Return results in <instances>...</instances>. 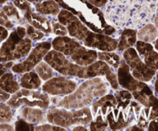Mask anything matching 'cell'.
<instances>
[{
	"label": "cell",
	"instance_id": "ee69618b",
	"mask_svg": "<svg viewBox=\"0 0 158 131\" xmlns=\"http://www.w3.org/2000/svg\"><path fill=\"white\" fill-rule=\"evenodd\" d=\"M129 129V130H131V131L143 130V129H142V128H140V126H131V127L130 128V129Z\"/></svg>",
	"mask_w": 158,
	"mask_h": 131
},
{
	"label": "cell",
	"instance_id": "f1b7e54d",
	"mask_svg": "<svg viewBox=\"0 0 158 131\" xmlns=\"http://www.w3.org/2000/svg\"><path fill=\"white\" fill-rule=\"evenodd\" d=\"M2 10L5 12V14L9 17V18H11L12 20L20 19V15L19 14L18 10L13 5H6V6H3Z\"/></svg>",
	"mask_w": 158,
	"mask_h": 131
},
{
	"label": "cell",
	"instance_id": "7a4b0ae2",
	"mask_svg": "<svg viewBox=\"0 0 158 131\" xmlns=\"http://www.w3.org/2000/svg\"><path fill=\"white\" fill-rule=\"evenodd\" d=\"M46 61L54 70L60 74L80 79H89L95 76H105L111 87L114 89L119 88L117 76L110 66L105 62L98 60L88 66H80L67 58L60 52L52 49L44 56Z\"/></svg>",
	"mask_w": 158,
	"mask_h": 131
},
{
	"label": "cell",
	"instance_id": "d6a6232c",
	"mask_svg": "<svg viewBox=\"0 0 158 131\" xmlns=\"http://www.w3.org/2000/svg\"><path fill=\"white\" fill-rule=\"evenodd\" d=\"M14 5H15V7L19 9L23 12V14L25 12H31L32 11L29 2H28L27 0H15L14 1Z\"/></svg>",
	"mask_w": 158,
	"mask_h": 131
},
{
	"label": "cell",
	"instance_id": "e575fe53",
	"mask_svg": "<svg viewBox=\"0 0 158 131\" xmlns=\"http://www.w3.org/2000/svg\"><path fill=\"white\" fill-rule=\"evenodd\" d=\"M0 25L8 29H11L13 27L12 22L9 19V17L5 14V12L2 9H0Z\"/></svg>",
	"mask_w": 158,
	"mask_h": 131
},
{
	"label": "cell",
	"instance_id": "4dcf8cb0",
	"mask_svg": "<svg viewBox=\"0 0 158 131\" xmlns=\"http://www.w3.org/2000/svg\"><path fill=\"white\" fill-rule=\"evenodd\" d=\"M15 130H35V127L33 126V125L32 123H29L26 120H25L24 119L20 118L15 122Z\"/></svg>",
	"mask_w": 158,
	"mask_h": 131
},
{
	"label": "cell",
	"instance_id": "83f0119b",
	"mask_svg": "<svg viewBox=\"0 0 158 131\" xmlns=\"http://www.w3.org/2000/svg\"><path fill=\"white\" fill-rule=\"evenodd\" d=\"M12 119L11 107L8 104L0 103V123H9Z\"/></svg>",
	"mask_w": 158,
	"mask_h": 131
},
{
	"label": "cell",
	"instance_id": "74e56055",
	"mask_svg": "<svg viewBox=\"0 0 158 131\" xmlns=\"http://www.w3.org/2000/svg\"><path fill=\"white\" fill-rule=\"evenodd\" d=\"M10 93L6 92L2 89L0 88V103H4L6 102L9 98H10Z\"/></svg>",
	"mask_w": 158,
	"mask_h": 131
},
{
	"label": "cell",
	"instance_id": "8fae6325",
	"mask_svg": "<svg viewBox=\"0 0 158 131\" xmlns=\"http://www.w3.org/2000/svg\"><path fill=\"white\" fill-rule=\"evenodd\" d=\"M52 45L49 42H43L37 45L29 53V56L22 63L13 65L12 71L15 73H25L32 70L51 49Z\"/></svg>",
	"mask_w": 158,
	"mask_h": 131
},
{
	"label": "cell",
	"instance_id": "5bb4252c",
	"mask_svg": "<svg viewBox=\"0 0 158 131\" xmlns=\"http://www.w3.org/2000/svg\"><path fill=\"white\" fill-rule=\"evenodd\" d=\"M136 48L139 55L143 58V63L151 69L155 71L157 70L158 52L154 50L152 45L140 40L136 42Z\"/></svg>",
	"mask_w": 158,
	"mask_h": 131
},
{
	"label": "cell",
	"instance_id": "2e32d148",
	"mask_svg": "<svg viewBox=\"0 0 158 131\" xmlns=\"http://www.w3.org/2000/svg\"><path fill=\"white\" fill-rule=\"evenodd\" d=\"M24 16L28 23H29V25L33 26L36 29L43 31L46 33H51L52 32L50 22L46 17L34 13L32 12V11L25 12Z\"/></svg>",
	"mask_w": 158,
	"mask_h": 131
},
{
	"label": "cell",
	"instance_id": "cb8c5ba5",
	"mask_svg": "<svg viewBox=\"0 0 158 131\" xmlns=\"http://www.w3.org/2000/svg\"><path fill=\"white\" fill-rule=\"evenodd\" d=\"M97 58L99 60L105 62L109 66H113L114 68H118L121 61L118 54L113 51H102L97 52Z\"/></svg>",
	"mask_w": 158,
	"mask_h": 131
},
{
	"label": "cell",
	"instance_id": "6da1fadb",
	"mask_svg": "<svg viewBox=\"0 0 158 131\" xmlns=\"http://www.w3.org/2000/svg\"><path fill=\"white\" fill-rule=\"evenodd\" d=\"M158 11V0H108L105 18L120 29H138L151 23Z\"/></svg>",
	"mask_w": 158,
	"mask_h": 131
},
{
	"label": "cell",
	"instance_id": "9a60e30c",
	"mask_svg": "<svg viewBox=\"0 0 158 131\" xmlns=\"http://www.w3.org/2000/svg\"><path fill=\"white\" fill-rule=\"evenodd\" d=\"M117 102L116 97L112 94H106L93 103V115H95L97 111L100 110L103 117H106V114L109 113V111L117 107Z\"/></svg>",
	"mask_w": 158,
	"mask_h": 131
},
{
	"label": "cell",
	"instance_id": "d6986e66",
	"mask_svg": "<svg viewBox=\"0 0 158 131\" xmlns=\"http://www.w3.org/2000/svg\"><path fill=\"white\" fill-rule=\"evenodd\" d=\"M0 88L9 93L13 94L19 89L20 86L15 80L13 74L6 72L0 78Z\"/></svg>",
	"mask_w": 158,
	"mask_h": 131
},
{
	"label": "cell",
	"instance_id": "277c9868",
	"mask_svg": "<svg viewBox=\"0 0 158 131\" xmlns=\"http://www.w3.org/2000/svg\"><path fill=\"white\" fill-rule=\"evenodd\" d=\"M109 91V83L103 76L87 79L70 94L60 101L57 106L69 110L81 109L94 103L97 99L106 95Z\"/></svg>",
	"mask_w": 158,
	"mask_h": 131
},
{
	"label": "cell",
	"instance_id": "c3c4849f",
	"mask_svg": "<svg viewBox=\"0 0 158 131\" xmlns=\"http://www.w3.org/2000/svg\"><path fill=\"white\" fill-rule=\"evenodd\" d=\"M156 43H155V49L158 51V38L156 39Z\"/></svg>",
	"mask_w": 158,
	"mask_h": 131
},
{
	"label": "cell",
	"instance_id": "8992f818",
	"mask_svg": "<svg viewBox=\"0 0 158 131\" xmlns=\"http://www.w3.org/2000/svg\"><path fill=\"white\" fill-rule=\"evenodd\" d=\"M46 119L52 124L62 127H69L73 125L89 124L94 116L90 108L88 106L73 109V111L63 108H51L46 113Z\"/></svg>",
	"mask_w": 158,
	"mask_h": 131
},
{
	"label": "cell",
	"instance_id": "ac0fdd59",
	"mask_svg": "<svg viewBox=\"0 0 158 131\" xmlns=\"http://www.w3.org/2000/svg\"><path fill=\"white\" fill-rule=\"evenodd\" d=\"M137 42V32L134 29H124L122 32L121 37L117 48L119 51H124L132 47Z\"/></svg>",
	"mask_w": 158,
	"mask_h": 131
},
{
	"label": "cell",
	"instance_id": "7bdbcfd3",
	"mask_svg": "<svg viewBox=\"0 0 158 131\" xmlns=\"http://www.w3.org/2000/svg\"><path fill=\"white\" fill-rule=\"evenodd\" d=\"M73 130H74V131H79V130L84 131V130H87V128L85 127L83 125H77V126H75V127L73 129Z\"/></svg>",
	"mask_w": 158,
	"mask_h": 131
},
{
	"label": "cell",
	"instance_id": "bcb514c9",
	"mask_svg": "<svg viewBox=\"0 0 158 131\" xmlns=\"http://www.w3.org/2000/svg\"><path fill=\"white\" fill-rule=\"evenodd\" d=\"M155 90L158 93V73L157 76V79H156V81H155Z\"/></svg>",
	"mask_w": 158,
	"mask_h": 131
},
{
	"label": "cell",
	"instance_id": "d590c367",
	"mask_svg": "<svg viewBox=\"0 0 158 131\" xmlns=\"http://www.w3.org/2000/svg\"><path fill=\"white\" fill-rule=\"evenodd\" d=\"M148 119H147L146 116H145L144 111L141 110L140 111V114L139 115V121H138V126H140V128L144 129L145 127L148 126Z\"/></svg>",
	"mask_w": 158,
	"mask_h": 131
},
{
	"label": "cell",
	"instance_id": "d4e9b609",
	"mask_svg": "<svg viewBox=\"0 0 158 131\" xmlns=\"http://www.w3.org/2000/svg\"><path fill=\"white\" fill-rule=\"evenodd\" d=\"M35 67V72L43 81L49 80L54 76V70L46 61H40Z\"/></svg>",
	"mask_w": 158,
	"mask_h": 131
},
{
	"label": "cell",
	"instance_id": "f35d334b",
	"mask_svg": "<svg viewBox=\"0 0 158 131\" xmlns=\"http://www.w3.org/2000/svg\"><path fill=\"white\" fill-rule=\"evenodd\" d=\"M8 36H9V33H8L7 29H6L4 26H0V43H1L3 40L7 39Z\"/></svg>",
	"mask_w": 158,
	"mask_h": 131
},
{
	"label": "cell",
	"instance_id": "484cf974",
	"mask_svg": "<svg viewBox=\"0 0 158 131\" xmlns=\"http://www.w3.org/2000/svg\"><path fill=\"white\" fill-rule=\"evenodd\" d=\"M143 111L148 120H154L158 117V99L153 94L150 96L148 106H146Z\"/></svg>",
	"mask_w": 158,
	"mask_h": 131
},
{
	"label": "cell",
	"instance_id": "7c38bea8",
	"mask_svg": "<svg viewBox=\"0 0 158 131\" xmlns=\"http://www.w3.org/2000/svg\"><path fill=\"white\" fill-rule=\"evenodd\" d=\"M77 88V83L64 76L52 77L42 86L43 92L50 95H68Z\"/></svg>",
	"mask_w": 158,
	"mask_h": 131
},
{
	"label": "cell",
	"instance_id": "b9f144b4",
	"mask_svg": "<svg viewBox=\"0 0 158 131\" xmlns=\"http://www.w3.org/2000/svg\"><path fill=\"white\" fill-rule=\"evenodd\" d=\"M13 126L9 124H6V123L0 124V130H13Z\"/></svg>",
	"mask_w": 158,
	"mask_h": 131
},
{
	"label": "cell",
	"instance_id": "8d00e7d4",
	"mask_svg": "<svg viewBox=\"0 0 158 131\" xmlns=\"http://www.w3.org/2000/svg\"><path fill=\"white\" fill-rule=\"evenodd\" d=\"M12 66H13L12 61L6 62V63H5V64H3L2 63H0V77H1L3 74L6 73V72L8 69H10L11 67H12Z\"/></svg>",
	"mask_w": 158,
	"mask_h": 131
},
{
	"label": "cell",
	"instance_id": "f6af8a7d",
	"mask_svg": "<svg viewBox=\"0 0 158 131\" xmlns=\"http://www.w3.org/2000/svg\"><path fill=\"white\" fill-rule=\"evenodd\" d=\"M154 24H155V26L158 29V11L156 13L155 16H154Z\"/></svg>",
	"mask_w": 158,
	"mask_h": 131
},
{
	"label": "cell",
	"instance_id": "60d3db41",
	"mask_svg": "<svg viewBox=\"0 0 158 131\" xmlns=\"http://www.w3.org/2000/svg\"><path fill=\"white\" fill-rule=\"evenodd\" d=\"M157 119H154L153 121H151L149 124V127H148V130H158V117Z\"/></svg>",
	"mask_w": 158,
	"mask_h": 131
},
{
	"label": "cell",
	"instance_id": "4fadbf2b",
	"mask_svg": "<svg viewBox=\"0 0 158 131\" xmlns=\"http://www.w3.org/2000/svg\"><path fill=\"white\" fill-rule=\"evenodd\" d=\"M134 114L130 111H122L115 107L106 114L108 126L112 130H120L127 127L132 122Z\"/></svg>",
	"mask_w": 158,
	"mask_h": 131
},
{
	"label": "cell",
	"instance_id": "e0dca14e",
	"mask_svg": "<svg viewBox=\"0 0 158 131\" xmlns=\"http://www.w3.org/2000/svg\"><path fill=\"white\" fill-rule=\"evenodd\" d=\"M20 117L24 119L29 123H41L44 120V113L42 109L33 108L32 106L23 107L19 111Z\"/></svg>",
	"mask_w": 158,
	"mask_h": 131
},
{
	"label": "cell",
	"instance_id": "ba28073f",
	"mask_svg": "<svg viewBox=\"0 0 158 131\" xmlns=\"http://www.w3.org/2000/svg\"><path fill=\"white\" fill-rule=\"evenodd\" d=\"M32 49L29 38L20 36L16 30L13 31L0 48V63L15 61L26 56Z\"/></svg>",
	"mask_w": 158,
	"mask_h": 131
},
{
	"label": "cell",
	"instance_id": "603a6c76",
	"mask_svg": "<svg viewBox=\"0 0 158 131\" xmlns=\"http://www.w3.org/2000/svg\"><path fill=\"white\" fill-rule=\"evenodd\" d=\"M115 97L117 100V109L122 111H127L129 107L131 102L132 101L133 96L130 91L127 89H121V90L116 91Z\"/></svg>",
	"mask_w": 158,
	"mask_h": 131
},
{
	"label": "cell",
	"instance_id": "681fc988",
	"mask_svg": "<svg viewBox=\"0 0 158 131\" xmlns=\"http://www.w3.org/2000/svg\"><path fill=\"white\" fill-rule=\"evenodd\" d=\"M6 2H7V0H0V4H3V3H5Z\"/></svg>",
	"mask_w": 158,
	"mask_h": 131
},
{
	"label": "cell",
	"instance_id": "1f68e13d",
	"mask_svg": "<svg viewBox=\"0 0 158 131\" xmlns=\"http://www.w3.org/2000/svg\"><path fill=\"white\" fill-rule=\"evenodd\" d=\"M52 32L58 36H64L68 33L66 26L61 24L60 23H52Z\"/></svg>",
	"mask_w": 158,
	"mask_h": 131
},
{
	"label": "cell",
	"instance_id": "9c48e42d",
	"mask_svg": "<svg viewBox=\"0 0 158 131\" xmlns=\"http://www.w3.org/2000/svg\"><path fill=\"white\" fill-rule=\"evenodd\" d=\"M7 104L12 109H17L23 105H26L32 107H38L41 109H46L50 104V99L47 93L35 92L23 88L19 89L17 92L12 94L7 100Z\"/></svg>",
	"mask_w": 158,
	"mask_h": 131
},
{
	"label": "cell",
	"instance_id": "30bf717a",
	"mask_svg": "<svg viewBox=\"0 0 158 131\" xmlns=\"http://www.w3.org/2000/svg\"><path fill=\"white\" fill-rule=\"evenodd\" d=\"M123 55L134 78L142 82H148L152 80L156 71L148 67L142 61L135 49L131 47L126 49Z\"/></svg>",
	"mask_w": 158,
	"mask_h": 131
},
{
	"label": "cell",
	"instance_id": "3957f363",
	"mask_svg": "<svg viewBox=\"0 0 158 131\" xmlns=\"http://www.w3.org/2000/svg\"><path fill=\"white\" fill-rule=\"evenodd\" d=\"M58 20L59 23L66 26L70 36L81 41L87 47L100 51L117 49L118 42L115 39L89 30L72 12L67 10L60 11Z\"/></svg>",
	"mask_w": 158,
	"mask_h": 131
},
{
	"label": "cell",
	"instance_id": "52a82bcc",
	"mask_svg": "<svg viewBox=\"0 0 158 131\" xmlns=\"http://www.w3.org/2000/svg\"><path fill=\"white\" fill-rule=\"evenodd\" d=\"M117 80L122 87L131 92L133 97L144 106H148L150 96L153 92L151 88L143 82L133 76L130 68L124 60L121 59L117 72Z\"/></svg>",
	"mask_w": 158,
	"mask_h": 131
},
{
	"label": "cell",
	"instance_id": "5b68a950",
	"mask_svg": "<svg viewBox=\"0 0 158 131\" xmlns=\"http://www.w3.org/2000/svg\"><path fill=\"white\" fill-rule=\"evenodd\" d=\"M52 46L55 50L60 52L70 59L72 62L80 66H86L97 61V51L86 49L78 42L66 35L54 39L52 42Z\"/></svg>",
	"mask_w": 158,
	"mask_h": 131
},
{
	"label": "cell",
	"instance_id": "4316f807",
	"mask_svg": "<svg viewBox=\"0 0 158 131\" xmlns=\"http://www.w3.org/2000/svg\"><path fill=\"white\" fill-rule=\"evenodd\" d=\"M95 119H93L92 121L89 123V130H105L108 127L107 120H105V117L100 110L97 112L94 115Z\"/></svg>",
	"mask_w": 158,
	"mask_h": 131
},
{
	"label": "cell",
	"instance_id": "ab89813d",
	"mask_svg": "<svg viewBox=\"0 0 158 131\" xmlns=\"http://www.w3.org/2000/svg\"><path fill=\"white\" fill-rule=\"evenodd\" d=\"M108 0H89V2L97 7H103L106 4Z\"/></svg>",
	"mask_w": 158,
	"mask_h": 131
},
{
	"label": "cell",
	"instance_id": "7402d4cb",
	"mask_svg": "<svg viewBox=\"0 0 158 131\" xmlns=\"http://www.w3.org/2000/svg\"><path fill=\"white\" fill-rule=\"evenodd\" d=\"M20 83L25 89H35L41 86V79L36 72H26L21 77Z\"/></svg>",
	"mask_w": 158,
	"mask_h": 131
},
{
	"label": "cell",
	"instance_id": "836d02e7",
	"mask_svg": "<svg viewBox=\"0 0 158 131\" xmlns=\"http://www.w3.org/2000/svg\"><path fill=\"white\" fill-rule=\"evenodd\" d=\"M35 130H52V131H66V129L57 125L43 124L35 127Z\"/></svg>",
	"mask_w": 158,
	"mask_h": 131
},
{
	"label": "cell",
	"instance_id": "7dc6e473",
	"mask_svg": "<svg viewBox=\"0 0 158 131\" xmlns=\"http://www.w3.org/2000/svg\"><path fill=\"white\" fill-rule=\"evenodd\" d=\"M27 1L30 2H39L44 1V0H27Z\"/></svg>",
	"mask_w": 158,
	"mask_h": 131
},
{
	"label": "cell",
	"instance_id": "44dd1931",
	"mask_svg": "<svg viewBox=\"0 0 158 131\" xmlns=\"http://www.w3.org/2000/svg\"><path fill=\"white\" fill-rule=\"evenodd\" d=\"M35 10L43 15H58L60 9L59 5L53 0H47L38 2L35 6Z\"/></svg>",
	"mask_w": 158,
	"mask_h": 131
},
{
	"label": "cell",
	"instance_id": "f546056e",
	"mask_svg": "<svg viewBox=\"0 0 158 131\" xmlns=\"http://www.w3.org/2000/svg\"><path fill=\"white\" fill-rule=\"evenodd\" d=\"M26 34L29 35V39L33 41H39L44 37V34L42 31L36 29L31 25L28 26L27 29H26Z\"/></svg>",
	"mask_w": 158,
	"mask_h": 131
},
{
	"label": "cell",
	"instance_id": "ffe728a7",
	"mask_svg": "<svg viewBox=\"0 0 158 131\" xmlns=\"http://www.w3.org/2000/svg\"><path fill=\"white\" fill-rule=\"evenodd\" d=\"M158 36L157 28L154 25L149 23L145 25L140 29L137 34V38H138L140 41L145 42V43H151L156 40Z\"/></svg>",
	"mask_w": 158,
	"mask_h": 131
}]
</instances>
